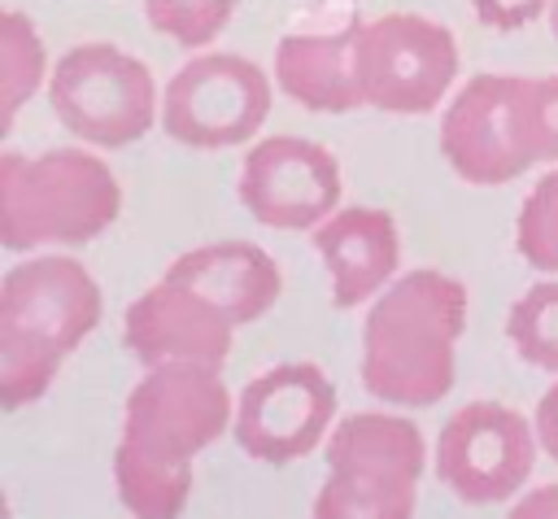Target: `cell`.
I'll use <instances>...</instances> for the list:
<instances>
[{"instance_id": "4fadbf2b", "label": "cell", "mask_w": 558, "mask_h": 519, "mask_svg": "<svg viewBox=\"0 0 558 519\" xmlns=\"http://www.w3.org/2000/svg\"><path fill=\"white\" fill-rule=\"evenodd\" d=\"M314 253L323 257L331 275V305L353 310L362 301H375L392 279L401 262V236L397 218L375 205H344L331 218H323L314 231Z\"/></svg>"}, {"instance_id": "d4e9b609", "label": "cell", "mask_w": 558, "mask_h": 519, "mask_svg": "<svg viewBox=\"0 0 558 519\" xmlns=\"http://www.w3.org/2000/svg\"><path fill=\"white\" fill-rule=\"evenodd\" d=\"M532 427H536V440H541V449H545V454L558 462V379H554V384L541 393Z\"/></svg>"}, {"instance_id": "9c48e42d", "label": "cell", "mask_w": 558, "mask_h": 519, "mask_svg": "<svg viewBox=\"0 0 558 519\" xmlns=\"http://www.w3.org/2000/svg\"><path fill=\"white\" fill-rule=\"evenodd\" d=\"M536 427L519 410L471 401L436 436V480L466 506L510 502L536 467Z\"/></svg>"}, {"instance_id": "484cf974", "label": "cell", "mask_w": 558, "mask_h": 519, "mask_svg": "<svg viewBox=\"0 0 558 519\" xmlns=\"http://www.w3.org/2000/svg\"><path fill=\"white\" fill-rule=\"evenodd\" d=\"M506 519H558V484H541V488H532L519 506H510Z\"/></svg>"}, {"instance_id": "6da1fadb", "label": "cell", "mask_w": 558, "mask_h": 519, "mask_svg": "<svg viewBox=\"0 0 558 519\" xmlns=\"http://www.w3.org/2000/svg\"><path fill=\"white\" fill-rule=\"evenodd\" d=\"M466 283L418 266L397 275L362 318V384L375 401L436 406L458 379Z\"/></svg>"}, {"instance_id": "5b68a950", "label": "cell", "mask_w": 558, "mask_h": 519, "mask_svg": "<svg viewBox=\"0 0 558 519\" xmlns=\"http://www.w3.org/2000/svg\"><path fill=\"white\" fill-rule=\"evenodd\" d=\"M235 423V397L218 366H144L122 410V440L161 462H192Z\"/></svg>"}, {"instance_id": "5bb4252c", "label": "cell", "mask_w": 558, "mask_h": 519, "mask_svg": "<svg viewBox=\"0 0 558 519\" xmlns=\"http://www.w3.org/2000/svg\"><path fill=\"white\" fill-rule=\"evenodd\" d=\"M170 279L196 288L201 297H209L235 327L262 318L279 292H283V275L279 262L253 244V240H214V244H196L187 253H179L166 266Z\"/></svg>"}, {"instance_id": "e0dca14e", "label": "cell", "mask_w": 558, "mask_h": 519, "mask_svg": "<svg viewBox=\"0 0 558 519\" xmlns=\"http://www.w3.org/2000/svg\"><path fill=\"white\" fill-rule=\"evenodd\" d=\"M113 484L122 506L135 519H179L192 497V462H161L118 440L113 449Z\"/></svg>"}, {"instance_id": "8992f818", "label": "cell", "mask_w": 558, "mask_h": 519, "mask_svg": "<svg viewBox=\"0 0 558 519\" xmlns=\"http://www.w3.org/2000/svg\"><path fill=\"white\" fill-rule=\"evenodd\" d=\"M270 79L240 52L201 48L161 87V131L187 148H235L262 131Z\"/></svg>"}, {"instance_id": "2e32d148", "label": "cell", "mask_w": 558, "mask_h": 519, "mask_svg": "<svg viewBox=\"0 0 558 519\" xmlns=\"http://www.w3.org/2000/svg\"><path fill=\"white\" fill-rule=\"evenodd\" d=\"M323 458H327V471L418 484V475L427 467V445L410 419L384 414V410H357V414H344L327 432Z\"/></svg>"}, {"instance_id": "9a60e30c", "label": "cell", "mask_w": 558, "mask_h": 519, "mask_svg": "<svg viewBox=\"0 0 558 519\" xmlns=\"http://www.w3.org/2000/svg\"><path fill=\"white\" fill-rule=\"evenodd\" d=\"M275 83L288 100L314 113L362 109L357 83V22L340 31H301L275 44Z\"/></svg>"}, {"instance_id": "ba28073f", "label": "cell", "mask_w": 558, "mask_h": 519, "mask_svg": "<svg viewBox=\"0 0 558 519\" xmlns=\"http://www.w3.org/2000/svg\"><path fill=\"white\" fill-rule=\"evenodd\" d=\"M440 157L475 188H501L541 166L527 135V79L471 74L440 113Z\"/></svg>"}, {"instance_id": "ffe728a7", "label": "cell", "mask_w": 558, "mask_h": 519, "mask_svg": "<svg viewBox=\"0 0 558 519\" xmlns=\"http://www.w3.org/2000/svg\"><path fill=\"white\" fill-rule=\"evenodd\" d=\"M506 340L519 362L558 375V275L532 283L506 310Z\"/></svg>"}, {"instance_id": "44dd1931", "label": "cell", "mask_w": 558, "mask_h": 519, "mask_svg": "<svg viewBox=\"0 0 558 519\" xmlns=\"http://www.w3.org/2000/svg\"><path fill=\"white\" fill-rule=\"evenodd\" d=\"M514 249L532 270L558 275V166L527 192L514 222Z\"/></svg>"}, {"instance_id": "7402d4cb", "label": "cell", "mask_w": 558, "mask_h": 519, "mask_svg": "<svg viewBox=\"0 0 558 519\" xmlns=\"http://www.w3.org/2000/svg\"><path fill=\"white\" fill-rule=\"evenodd\" d=\"M235 4L240 0H144V13L153 31L170 35L187 52H201L227 31Z\"/></svg>"}, {"instance_id": "ac0fdd59", "label": "cell", "mask_w": 558, "mask_h": 519, "mask_svg": "<svg viewBox=\"0 0 558 519\" xmlns=\"http://www.w3.org/2000/svg\"><path fill=\"white\" fill-rule=\"evenodd\" d=\"M48 70V52L44 39L35 31V22L17 9L0 13V135L13 126L17 109L39 92Z\"/></svg>"}, {"instance_id": "cb8c5ba5", "label": "cell", "mask_w": 558, "mask_h": 519, "mask_svg": "<svg viewBox=\"0 0 558 519\" xmlns=\"http://www.w3.org/2000/svg\"><path fill=\"white\" fill-rule=\"evenodd\" d=\"M549 4L554 0H471L475 17L493 31H519L536 17H549Z\"/></svg>"}, {"instance_id": "52a82bcc", "label": "cell", "mask_w": 558, "mask_h": 519, "mask_svg": "<svg viewBox=\"0 0 558 519\" xmlns=\"http://www.w3.org/2000/svg\"><path fill=\"white\" fill-rule=\"evenodd\" d=\"M458 39L423 13H384L357 22L362 100L384 113H432L458 79Z\"/></svg>"}, {"instance_id": "30bf717a", "label": "cell", "mask_w": 558, "mask_h": 519, "mask_svg": "<svg viewBox=\"0 0 558 519\" xmlns=\"http://www.w3.org/2000/svg\"><path fill=\"white\" fill-rule=\"evenodd\" d=\"M336 419V388L314 362H279L244 384L235 397V445L270 467L296 462L327 440Z\"/></svg>"}, {"instance_id": "d6986e66", "label": "cell", "mask_w": 558, "mask_h": 519, "mask_svg": "<svg viewBox=\"0 0 558 519\" xmlns=\"http://www.w3.org/2000/svg\"><path fill=\"white\" fill-rule=\"evenodd\" d=\"M314 519H414V484L327 471L314 493Z\"/></svg>"}, {"instance_id": "8fae6325", "label": "cell", "mask_w": 558, "mask_h": 519, "mask_svg": "<svg viewBox=\"0 0 558 519\" xmlns=\"http://www.w3.org/2000/svg\"><path fill=\"white\" fill-rule=\"evenodd\" d=\"M340 161L327 144L301 135H270L244 153L235 196L275 231H314L340 209Z\"/></svg>"}, {"instance_id": "7a4b0ae2", "label": "cell", "mask_w": 558, "mask_h": 519, "mask_svg": "<svg viewBox=\"0 0 558 519\" xmlns=\"http://www.w3.org/2000/svg\"><path fill=\"white\" fill-rule=\"evenodd\" d=\"M100 283L70 253H31L0 279V406L39 401L61 362L96 331Z\"/></svg>"}, {"instance_id": "277c9868", "label": "cell", "mask_w": 558, "mask_h": 519, "mask_svg": "<svg viewBox=\"0 0 558 519\" xmlns=\"http://www.w3.org/2000/svg\"><path fill=\"white\" fill-rule=\"evenodd\" d=\"M48 105L57 122L92 148H126L161 122V92L153 70L105 39L74 44L48 74Z\"/></svg>"}, {"instance_id": "3957f363", "label": "cell", "mask_w": 558, "mask_h": 519, "mask_svg": "<svg viewBox=\"0 0 558 519\" xmlns=\"http://www.w3.org/2000/svg\"><path fill=\"white\" fill-rule=\"evenodd\" d=\"M118 174L92 148L0 153V244L9 253L87 244L118 222Z\"/></svg>"}, {"instance_id": "603a6c76", "label": "cell", "mask_w": 558, "mask_h": 519, "mask_svg": "<svg viewBox=\"0 0 558 519\" xmlns=\"http://www.w3.org/2000/svg\"><path fill=\"white\" fill-rule=\"evenodd\" d=\"M527 135L536 161L558 166V74L527 79Z\"/></svg>"}, {"instance_id": "4316f807", "label": "cell", "mask_w": 558, "mask_h": 519, "mask_svg": "<svg viewBox=\"0 0 558 519\" xmlns=\"http://www.w3.org/2000/svg\"><path fill=\"white\" fill-rule=\"evenodd\" d=\"M549 31H554V39H558V0L549 4Z\"/></svg>"}, {"instance_id": "7c38bea8", "label": "cell", "mask_w": 558, "mask_h": 519, "mask_svg": "<svg viewBox=\"0 0 558 519\" xmlns=\"http://www.w3.org/2000/svg\"><path fill=\"white\" fill-rule=\"evenodd\" d=\"M235 323L196 288L161 275L148 292H140L122 314V345L140 366L196 362L218 366L231 353Z\"/></svg>"}]
</instances>
